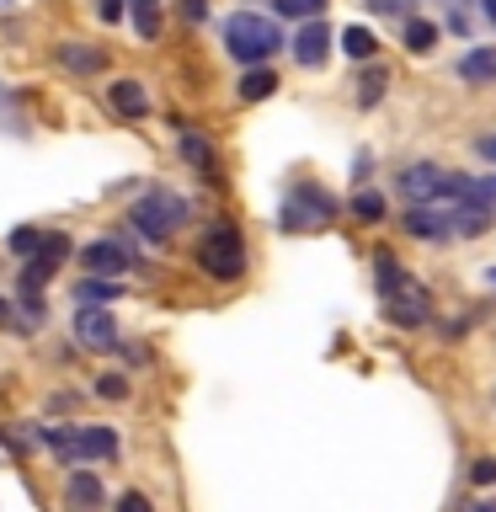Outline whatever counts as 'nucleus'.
Segmentation results:
<instances>
[{
    "mask_svg": "<svg viewBox=\"0 0 496 512\" xmlns=\"http://www.w3.org/2000/svg\"><path fill=\"white\" fill-rule=\"evenodd\" d=\"M38 448H48L54 459L64 464H91V459H118V432L112 427H86V422H70V427H38Z\"/></svg>",
    "mask_w": 496,
    "mask_h": 512,
    "instance_id": "obj_1",
    "label": "nucleus"
},
{
    "mask_svg": "<svg viewBox=\"0 0 496 512\" xmlns=\"http://www.w3.org/2000/svg\"><path fill=\"white\" fill-rule=\"evenodd\" d=\"M283 32L272 16H256V11H235L230 22H224V48H230V59H240L251 70V64H267L278 54Z\"/></svg>",
    "mask_w": 496,
    "mask_h": 512,
    "instance_id": "obj_2",
    "label": "nucleus"
},
{
    "mask_svg": "<svg viewBox=\"0 0 496 512\" xmlns=\"http://www.w3.org/2000/svg\"><path fill=\"white\" fill-rule=\"evenodd\" d=\"M128 219H134V230L150 240V246H166V240L187 224V198H176L171 187H150V192L134 198Z\"/></svg>",
    "mask_w": 496,
    "mask_h": 512,
    "instance_id": "obj_3",
    "label": "nucleus"
},
{
    "mask_svg": "<svg viewBox=\"0 0 496 512\" xmlns=\"http://www.w3.org/2000/svg\"><path fill=\"white\" fill-rule=\"evenodd\" d=\"M198 267L208 272L214 283H235L246 278V240H240L235 224H208L203 240H198Z\"/></svg>",
    "mask_w": 496,
    "mask_h": 512,
    "instance_id": "obj_4",
    "label": "nucleus"
},
{
    "mask_svg": "<svg viewBox=\"0 0 496 512\" xmlns=\"http://www.w3.org/2000/svg\"><path fill=\"white\" fill-rule=\"evenodd\" d=\"M336 219V198L315 182H299L283 203V230H320V224Z\"/></svg>",
    "mask_w": 496,
    "mask_h": 512,
    "instance_id": "obj_5",
    "label": "nucleus"
},
{
    "mask_svg": "<svg viewBox=\"0 0 496 512\" xmlns=\"http://www.w3.org/2000/svg\"><path fill=\"white\" fill-rule=\"evenodd\" d=\"M75 342L86 347V352H112V347L123 342L118 320H112L107 304H80V310H75Z\"/></svg>",
    "mask_w": 496,
    "mask_h": 512,
    "instance_id": "obj_6",
    "label": "nucleus"
},
{
    "mask_svg": "<svg viewBox=\"0 0 496 512\" xmlns=\"http://www.w3.org/2000/svg\"><path fill=\"white\" fill-rule=\"evenodd\" d=\"M128 262H134L128 240H91V246L80 251V267H86L91 278H118V272H128Z\"/></svg>",
    "mask_w": 496,
    "mask_h": 512,
    "instance_id": "obj_7",
    "label": "nucleus"
},
{
    "mask_svg": "<svg viewBox=\"0 0 496 512\" xmlns=\"http://www.w3.org/2000/svg\"><path fill=\"white\" fill-rule=\"evenodd\" d=\"M102 502H107V491H102V475L96 470H70V480H64V507L70 512H102Z\"/></svg>",
    "mask_w": 496,
    "mask_h": 512,
    "instance_id": "obj_8",
    "label": "nucleus"
},
{
    "mask_svg": "<svg viewBox=\"0 0 496 512\" xmlns=\"http://www.w3.org/2000/svg\"><path fill=\"white\" fill-rule=\"evenodd\" d=\"M54 59L64 64L70 75H102L107 70V48H96V43H75V38H64V43H54Z\"/></svg>",
    "mask_w": 496,
    "mask_h": 512,
    "instance_id": "obj_9",
    "label": "nucleus"
},
{
    "mask_svg": "<svg viewBox=\"0 0 496 512\" xmlns=\"http://www.w3.org/2000/svg\"><path fill=\"white\" fill-rule=\"evenodd\" d=\"M443 182H448V171L427 166V160H416V166L400 171V192H406L411 203H432V198H443Z\"/></svg>",
    "mask_w": 496,
    "mask_h": 512,
    "instance_id": "obj_10",
    "label": "nucleus"
},
{
    "mask_svg": "<svg viewBox=\"0 0 496 512\" xmlns=\"http://www.w3.org/2000/svg\"><path fill=\"white\" fill-rule=\"evenodd\" d=\"M70 251H75V246H70V235H64V230H43V246H38V256L27 262V272L48 283L64 262H70Z\"/></svg>",
    "mask_w": 496,
    "mask_h": 512,
    "instance_id": "obj_11",
    "label": "nucleus"
},
{
    "mask_svg": "<svg viewBox=\"0 0 496 512\" xmlns=\"http://www.w3.org/2000/svg\"><path fill=\"white\" fill-rule=\"evenodd\" d=\"M331 54V27L320 22V16H310V22L299 27V38H294V59L304 64V70H315V64H326Z\"/></svg>",
    "mask_w": 496,
    "mask_h": 512,
    "instance_id": "obj_12",
    "label": "nucleus"
},
{
    "mask_svg": "<svg viewBox=\"0 0 496 512\" xmlns=\"http://www.w3.org/2000/svg\"><path fill=\"white\" fill-rule=\"evenodd\" d=\"M107 102H112L118 118H144V112H150V91H144V80L123 75V80H112V86H107Z\"/></svg>",
    "mask_w": 496,
    "mask_h": 512,
    "instance_id": "obj_13",
    "label": "nucleus"
},
{
    "mask_svg": "<svg viewBox=\"0 0 496 512\" xmlns=\"http://www.w3.org/2000/svg\"><path fill=\"white\" fill-rule=\"evenodd\" d=\"M384 315H390L395 326H422V320H427V294L406 278V288H400V294L384 299Z\"/></svg>",
    "mask_w": 496,
    "mask_h": 512,
    "instance_id": "obj_14",
    "label": "nucleus"
},
{
    "mask_svg": "<svg viewBox=\"0 0 496 512\" xmlns=\"http://www.w3.org/2000/svg\"><path fill=\"white\" fill-rule=\"evenodd\" d=\"M406 230L422 235V240H448V235H454V214H432L427 203H416L406 214Z\"/></svg>",
    "mask_w": 496,
    "mask_h": 512,
    "instance_id": "obj_15",
    "label": "nucleus"
},
{
    "mask_svg": "<svg viewBox=\"0 0 496 512\" xmlns=\"http://www.w3.org/2000/svg\"><path fill=\"white\" fill-rule=\"evenodd\" d=\"M459 80H470V86H491V80H496V48H470V54L459 59Z\"/></svg>",
    "mask_w": 496,
    "mask_h": 512,
    "instance_id": "obj_16",
    "label": "nucleus"
},
{
    "mask_svg": "<svg viewBox=\"0 0 496 512\" xmlns=\"http://www.w3.org/2000/svg\"><path fill=\"white\" fill-rule=\"evenodd\" d=\"M182 160L198 176H219V155H214V144H208L203 134H182Z\"/></svg>",
    "mask_w": 496,
    "mask_h": 512,
    "instance_id": "obj_17",
    "label": "nucleus"
},
{
    "mask_svg": "<svg viewBox=\"0 0 496 512\" xmlns=\"http://www.w3.org/2000/svg\"><path fill=\"white\" fill-rule=\"evenodd\" d=\"M272 91H278V75H272L267 64H251V70L240 75V102H267Z\"/></svg>",
    "mask_w": 496,
    "mask_h": 512,
    "instance_id": "obj_18",
    "label": "nucleus"
},
{
    "mask_svg": "<svg viewBox=\"0 0 496 512\" xmlns=\"http://www.w3.org/2000/svg\"><path fill=\"white\" fill-rule=\"evenodd\" d=\"M75 299L80 304H112V299H123V283L118 278H91L86 272V278L75 283Z\"/></svg>",
    "mask_w": 496,
    "mask_h": 512,
    "instance_id": "obj_19",
    "label": "nucleus"
},
{
    "mask_svg": "<svg viewBox=\"0 0 496 512\" xmlns=\"http://www.w3.org/2000/svg\"><path fill=\"white\" fill-rule=\"evenodd\" d=\"M128 22H134L144 43H155L160 38V0H128Z\"/></svg>",
    "mask_w": 496,
    "mask_h": 512,
    "instance_id": "obj_20",
    "label": "nucleus"
},
{
    "mask_svg": "<svg viewBox=\"0 0 496 512\" xmlns=\"http://www.w3.org/2000/svg\"><path fill=\"white\" fill-rule=\"evenodd\" d=\"M38 246H43V224H16V230L6 235V251L22 256V262H32V256H38Z\"/></svg>",
    "mask_w": 496,
    "mask_h": 512,
    "instance_id": "obj_21",
    "label": "nucleus"
},
{
    "mask_svg": "<svg viewBox=\"0 0 496 512\" xmlns=\"http://www.w3.org/2000/svg\"><path fill=\"white\" fill-rule=\"evenodd\" d=\"M374 278H379V299H390V294H400V288H406V272L395 267L390 251H374Z\"/></svg>",
    "mask_w": 496,
    "mask_h": 512,
    "instance_id": "obj_22",
    "label": "nucleus"
},
{
    "mask_svg": "<svg viewBox=\"0 0 496 512\" xmlns=\"http://www.w3.org/2000/svg\"><path fill=\"white\" fill-rule=\"evenodd\" d=\"M374 48H379V38H374L368 27H347V32H342V54H347V59L363 64V59H374Z\"/></svg>",
    "mask_w": 496,
    "mask_h": 512,
    "instance_id": "obj_23",
    "label": "nucleus"
},
{
    "mask_svg": "<svg viewBox=\"0 0 496 512\" xmlns=\"http://www.w3.org/2000/svg\"><path fill=\"white\" fill-rule=\"evenodd\" d=\"M91 395H96V400H112V406H118V400L134 395V384H128V374H96V379H91Z\"/></svg>",
    "mask_w": 496,
    "mask_h": 512,
    "instance_id": "obj_24",
    "label": "nucleus"
},
{
    "mask_svg": "<svg viewBox=\"0 0 496 512\" xmlns=\"http://www.w3.org/2000/svg\"><path fill=\"white\" fill-rule=\"evenodd\" d=\"M352 219H358V224H379L384 219V198L374 187H358V198H352Z\"/></svg>",
    "mask_w": 496,
    "mask_h": 512,
    "instance_id": "obj_25",
    "label": "nucleus"
},
{
    "mask_svg": "<svg viewBox=\"0 0 496 512\" xmlns=\"http://www.w3.org/2000/svg\"><path fill=\"white\" fill-rule=\"evenodd\" d=\"M432 43H438V27L432 22H406V48L411 54H432Z\"/></svg>",
    "mask_w": 496,
    "mask_h": 512,
    "instance_id": "obj_26",
    "label": "nucleus"
},
{
    "mask_svg": "<svg viewBox=\"0 0 496 512\" xmlns=\"http://www.w3.org/2000/svg\"><path fill=\"white\" fill-rule=\"evenodd\" d=\"M384 86H390V75H384V70H368V75L358 80V107H379Z\"/></svg>",
    "mask_w": 496,
    "mask_h": 512,
    "instance_id": "obj_27",
    "label": "nucleus"
},
{
    "mask_svg": "<svg viewBox=\"0 0 496 512\" xmlns=\"http://www.w3.org/2000/svg\"><path fill=\"white\" fill-rule=\"evenodd\" d=\"M320 11H326V0H278V16H304V22H310Z\"/></svg>",
    "mask_w": 496,
    "mask_h": 512,
    "instance_id": "obj_28",
    "label": "nucleus"
},
{
    "mask_svg": "<svg viewBox=\"0 0 496 512\" xmlns=\"http://www.w3.org/2000/svg\"><path fill=\"white\" fill-rule=\"evenodd\" d=\"M470 480H475V486H496V454H480L470 464Z\"/></svg>",
    "mask_w": 496,
    "mask_h": 512,
    "instance_id": "obj_29",
    "label": "nucleus"
},
{
    "mask_svg": "<svg viewBox=\"0 0 496 512\" xmlns=\"http://www.w3.org/2000/svg\"><path fill=\"white\" fill-rule=\"evenodd\" d=\"M112 512H155V507H150V496H144V491H123L118 502H112Z\"/></svg>",
    "mask_w": 496,
    "mask_h": 512,
    "instance_id": "obj_30",
    "label": "nucleus"
},
{
    "mask_svg": "<svg viewBox=\"0 0 496 512\" xmlns=\"http://www.w3.org/2000/svg\"><path fill=\"white\" fill-rule=\"evenodd\" d=\"M96 16H102V22H123V16H128V0H96Z\"/></svg>",
    "mask_w": 496,
    "mask_h": 512,
    "instance_id": "obj_31",
    "label": "nucleus"
},
{
    "mask_svg": "<svg viewBox=\"0 0 496 512\" xmlns=\"http://www.w3.org/2000/svg\"><path fill=\"white\" fill-rule=\"evenodd\" d=\"M182 11L192 16V22H203V16H208V0H182Z\"/></svg>",
    "mask_w": 496,
    "mask_h": 512,
    "instance_id": "obj_32",
    "label": "nucleus"
},
{
    "mask_svg": "<svg viewBox=\"0 0 496 512\" xmlns=\"http://www.w3.org/2000/svg\"><path fill=\"white\" fill-rule=\"evenodd\" d=\"M480 16H486V22L496 27V0H480Z\"/></svg>",
    "mask_w": 496,
    "mask_h": 512,
    "instance_id": "obj_33",
    "label": "nucleus"
},
{
    "mask_svg": "<svg viewBox=\"0 0 496 512\" xmlns=\"http://www.w3.org/2000/svg\"><path fill=\"white\" fill-rule=\"evenodd\" d=\"M480 155H486V160H496V134H491V139H480Z\"/></svg>",
    "mask_w": 496,
    "mask_h": 512,
    "instance_id": "obj_34",
    "label": "nucleus"
},
{
    "mask_svg": "<svg viewBox=\"0 0 496 512\" xmlns=\"http://www.w3.org/2000/svg\"><path fill=\"white\" fill-rule=\"evenodd\" d=\"M0 326H11V299L0 294Z\"/></svg>",
    "mask_w": 496,
    "mask_h": 512,
    "instance_id": "obj_35",
    "label": "nucleus"
},
{
    "mask_svg": "<svg viewBox=\"0 0 496 512\" xmlns=\"http://www.w3.org/2000/svg\"><path fill=\"white\" fill-rule=\"evenodd\" d=\"M486 203H491V214H496V176L486 182Z\"/></svg>",
    "mask_w": 496,
    "mask_h": 512,
    "instance_id": "obj_36",
    "label": "nucleus"
},
{
    "mask_svg": "<svg viewBox=\"0 0 496 512\" xmlns=\"http://www.w3.org/2000/svg\"><path fill=\"white\" fill-rule=\"evenodd\" d=\"M480 283H486V288H496V267H486V272H480Z\"/></svg>",
    "mask_w": 496,
    "mask_h": 512,
    "instance_id": "obj_37",
    "label": "nucleus"
},
{
    "mask_svg": "<svg viewBox=\"0 0 496 512\" xmlns=\"http://www.w3.org/2000/svg\"><path fill=\"white\" fill-rule=\"evenodd\" d=\"M464 512H496V502H475V507H464Z\"/></svg>",
    "mask_w": 496,
    "mask_h": 512,
    "instance_id": "obj_38",
    "label": "nucleus"
},
{
    "mask_svg": "<svg viewBox=\"0 0 496 512\" xmlns=\"http://www.w3.org/2000/svg\"><path fill=\"white\" fill-rule=\"evenodd\" d=\"M491 406H496V395H491Z\"/></svg>",
    "mask_w": 496,
    "mask_h": 512,
    "instance_id": "obj_39",
    "label": "nucleus"
}]
</instances>
